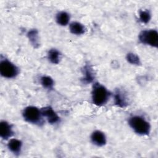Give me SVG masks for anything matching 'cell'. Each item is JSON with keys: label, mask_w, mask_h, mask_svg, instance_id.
<instances>
[{"label": "cell", "mask_w": 158, "mask_h": 158, "mask_svg": "<svg viewBox=\"0 0 158 158\" xmlns=\"http://www.w3.org/2000/svg\"><path fill=\"white\" fill-rule=\"evenodd\" d=\"M128 124L133 130L139 135H148L151 131L149 123L142 117L134 115L128 120Z\"/></svg>", "instance_id": "1"}, {"label": "cell", "mask_w": 158, "mask_h": 158, "mask_svg": "<svg viewBox=\"0 0 158 158\" xmlns=\"http://www.w3.org/2000/svg\"><path fill=\"white\" fill-rule=\"evenodd\" d=\"M110 93L105 86L96 83L94 84L92 89V101L96 106H102L105 104L109 98Z\"/></svg>", "instance_id": "2"}, {"label": "cell", "mask_w": 158, "mask_h": 158, "mask_svg": "<svg viewBox=\"0 0 158 158\" xmlns=\"http://www.w3.org/2000/svg\"><path fill=\"white\" fill-rule=\"evenodd\" d=\"M22 115L24 120L30 123L41 125L43 124L41 110L35 106H28L23 109Z\"/></svg>", "instance_id": "3"}, {"label": "cell", "mask_w": 158, "mask_h": 158, "mask_svg": "<svg viewBox=\"0 0 158 158\" xmlns=\"http://www.w3.org/2000/svg\"><path fill=\"white\" fill-rule=\"evenodd\" d=\"M138 38L143 44L154 48H157L158 46V33L156 30H143L139 34Z\"/></svg>", "instance_id": "4"}, {"label": "cell", "mask_w": 158, "mask_h": 158, "mask_svg": "<svg viewBox=\"0 0 158 158\" xmlns=\"http://www.w3.org/2000/svg\"><path fill=\"white\" fill-rule=\"evenodd\" d=\"M0 73L5 78H12L18 75L19 69L9 60H1L0 62Z\"/></svg>", "instance_id": "5"}, {"label": "cell", "mask_w": 158, "mask_h": 158, "mask_svg": "<svg viewBox=\"0 0 158 158\" xmlns=\"http://www.w3.org/2000/svg\"><path fill=\"white\" fill-rule=\"evenodd\" d=\"M40 110L43 117H46L49 123L54 124L59 122L60 117L52 107L49 106L44 107L41 108Z\"/></svg>", "instance_id": "6"}, {"label": "cell", "mask_w": 158, "mask_h": 158, "mask_svg": "<svg viewBox=\"0 0 158 158\" xmlns=\"http://www.w3.org/2000/svg\"><path fill=\"white\" fill-rule=\"evenodd\" d=\"M92 143L99 147L104 146L106 144V138L104 133L99 130L93 131L91 135Z\"/></svg>", "instance_id": "7"}, {"label": "cell", "mask_w": 158, "mask_h": 158, "mask_svg": "<svg viewBox=\"0 0 158 158\" xmlns=\"http://www.w3.org/2000/svg\"><path fill=\"white\" fill-rule=\"evenodd\" d=\"M14 135L12 125L6 121L0 123V136L4 139H7Z\"/></svg>", "instance_id": "8"}, {"label": "cell", "mask_w": 158, "mask_h": 158, "mask_svg": "<svg viewBox=\"0 0 158 158\" xmlns=\"http://www.w3.org/2000/svg\"><path fill=\"white\" fill-rule=\"evenodd\" d=\"M82 72L83 73V77L82 78L81 81L83 83H89L94 80V73L93 68L89 64H86L83 67Z\"/></svg>", "instance_id": "9"}, {"label": "cell", "mask_w": 158, "mask_h": 158, "mask_svg": "<svg viewBox=\"0 0 158 158\" xmlns=\"http://www.w3.org/2000/svg\"><path fill=\"white\" fill-rule=\"evenodd\" d=\"M22 143L20 140L17 139H11L7 144L9 149L14 154L18 155L21 151Z\"/></svg>", "instance_id": "10"}, {"label": "cell", "mask_w": 158, "mask_h": 158, "mask_svg": "<svg viewBox=\"0 0 158 158\" xmlns=\"http://www.w3.org/2000/svg\"><path fill=\"white\" fill-rule=\"evenodd\" d=\"M114 103L117 106L123 108L127 106V101L124 94L119 89L115 91L114 94Z\"/></svg>", "instance_id": "11"}, {"label": "cell", "mask_w": 158, "mask_h": 158, "mask_svg": "<svg viewBox=\"0 0 158 158\" xmlns=\"http://www.w3.org/2000/svg\"><path fill=\"white\" fill-rule=\"evenodd\" d=\"M69 29L72 34L80 35L85 33L86 28L85 26L80 22H73L69 25Z\"/></svg>", "instance_id": "12"}, {"label": "cell", "mask_w": 158, "mask_h": 158, "mask_svg": "<svg viewBox=\"0 0 158 158\" xmlns=\"http://www.w3.org/2000/svg\"><path fill=\"white\" fill-rule=\"evenodd\" d=\"M27 37L31 43V45L35 48H38L40 46V40L38 31L36 29H31L27 33Z\"/></svg>", "instance_id": "13"}, {"label": "cell", "mask_w": 158, "mask_h": 158, "mask_svg": "<svg viewBox=\"0 0 158 158\" xmlns=\"http://www.w3.org/2000/svg\"><path fill=\"white\" fill-rule=\"evenodd\" d=\"M48 58L51 63L57 64L60 62V53L56 49H51L48 51Z\"/></svg>", "instance_id": "14"}, {"label": "cell", "mask_w": 158, "mask_h": 158, "mask_svg": "<svg viewBox=\"0 0 158 158\" xmlns=\"http://www.w3.org/2000/svg\"><path fill=\"white\" fill-rule=\"evenodd\" d=\"M70 20L69 14L64 11L59 12L56 15V22L57 23L62 26H65L68 24Z\"/></svg>", "instance_id": "15"}, {"label": "cell", "mask_w": 158, "mask_h": 158, "mask_svg": "<svg viewBox=\"0 0 158 158\" xmlns=\"http://www.w3.org/2000/svg\"><path fill=\"white\" fill-rule=\"evenodd\" d=\"M40 82L44 88L48 89H52L54 85L53 79L49 76L41 77L40 78Z\"/></svg>", "instance_id": "16"}, {"label": "cell", "mask_w": 158, "mask_h": 158, "mask_svg": "<svg viewBox=\"0 0 158 158\" xmlns=\"http://www.w3.org/2000/svg\"><path fill=\"white\" fill-rule=\"evenodd\" d=\"M139 17L140 21L144 23H148L150 21L151 17L149 11L147 10H140L139 12Z\"/></svg>", "instance_id": "17"}, {"label": "cell", "mask_w": 158, "mask_h": 158, "mask_svg": "<svg viewBox=\"0 0 158 158\" xmlns=\"http://www.w3.org/2000/svg\"><path fill=\"white\" fill-rule=\"evenodd\" d=\"M127 60H128V62L131 64H134V65H140L141 64V61L139 59V57H138V56H137L136 54H134V53H128L127 55Z\"/></svg>", "instance_id": "18"}]
</instances>
